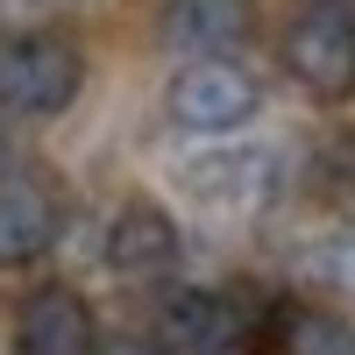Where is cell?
I'll use <instances>...</instances> for the list:
<instances>
[{
	"mask_svg": "<svg viewBox=\"0 0 355 355\" xmlns=\"http://www.w3.org/2000/svg\"><path fill=\"white\" fill-rule=\"evenodd\" d=\"M85 85V57L64 36H15L0 43V107L8 114H64Z\"/></svg>",
	"mask_w": 355,
	"mask_h": 355,
	"instance_id": "obj_1",
	"label": "cell"
},
{
	"mask_svg": "<svg viewBox=\"0 0 355 355\" xmlns=\"http://www.w3.org/2000/svg\"><path fill=\"white\" fill-rule=\"evenodd\" d=\"M256 107H263V85L242 64H220V57L178 71L164 93V114L178 135H234L242 121H256Z\"/></svg>",
	"mask_w": 355,
	"mask_h": 355,
	"instance_id": "obj_2",
	"label": "cell"
},
{
	"mask_svg": "<svg viewBox=\"0 0 355 355\" xmlns=\"http://www.w3.org/2000/svg\"><path fill=\"white\" fill-rule=\"evenodd\" d=\"M284 64H291V78H299L306 93L341 100L355 85V15L341 0H313V8L291 21V36H284Z\"/></svg>",
	"mask_w": 355,
	"mask_h": 355,
	"instance_id": "obj_3",
	"label": "cell"
},
{
	"mask_svg": "<svg viewBox=\"0 0 355 355\" xmlns=\"http://www.w3.org/2000/svg\"><path fill=\"white\" fill-rule=\"evenodd\" d=\"M270 171H277L270 150H256V142H227V150L192 157L178 178H185V192L206 206V214H249V206L270 199Z\"/></svg>",
	"mask_w": 355,
	"mask_h": 355,
	"instance_id": "obj_4",
	"label": "cell"
},
{
	"mask_svg": "<svg viewBox=\"0 0 355 355\" xmlns=\"http://www.w3.org/2000/svg\"><path fill=\"white\" fill-rule=\"evenodd\" d=\"M15 355H100V320L93 306L64 284L28 291L15 313Z\"/></svg>",
	"mask_w": 355,
	"mask_h": 355,
	"instance_id": "obj_5",
	"label": "cell"
},
{
	"mask_svg": "<svg viewBox=\"0 0 355 355\" xmlns=\"http://www.w3.org/2000/svg\"><path fill=\"white\" fill-rule=\"evenodd\" d=\"M234 334H242V306L227 291H206V284H178L171 299L157 306V341L178 355H227Z\"/></svg>",
	"mask_w": 355,
	"mask_h": 355,
	"instance_id": "obj_6",
	"label": "cell"
},
{
	"mask_svg": "<svg viewBox=\"0 0 355 355\" xmlns=\"http://www.w3.org/2000/svg\"><path fill=\"white\" fill-rule=\"evenodd\" d=\"M107 263L121 277H164L178 263V220L164 206H121V214L107 220Z\"/></svg>",
	"mask_w": 355,
	"mask_h": 355,
	"instance_id": "obj_7",
	"label": "cell"
},
{
	"mask_svg": "<svg viewBox=\"0 0 355 355\" xmlns=\"http://www.w3.org/2000/svg\"><path fill=\"white\" fill-rule=\"evenodd\" d=\"M164 43L192 57H234L249 43V0H164Z\"/></svg>",
	"mask_w": 355,
	"mask_h": 355,
	"instance_id": "obj_8",
	"label": "cell"
},
{
	"mask_svg": "<svg viewBox=\"0 0 355 355\" xmlns=\"http://www.w3.org/2000/svg\"><path fill=\"white\" fill-rule=\"evenodd\" d=\"M57 242V199L36 178H0V270H21Z\"/></svg>",
	"mask_w": 355,
	"mask_h": 355,
	"instance_id": "obj_9",
	"label": "cell"
},
{
	"mask_svg": "<svg viewBox=\"0 0 355 355\" xmlns=\"http://www.w3.org/2000/svg\"><path fill=\"white\" fill-rule=\"evenodd\" d=\"M277 348L284 355H355V327L327 306H284L277 313Z\"/></svg>",
	"mask_w": 355,
	"mask_h": 355,
	"instance_id": "obj_10",
	"label": "cell"
},
{
	"mask_svg": "<svg viewBox=\"0 0 355 355\" xmlns=\"http://www.w3.org/2000/svg\"><path fill=\"white\" fill-rule=\"evenodd\" d=\"M299 263H306V277L334 284V291H355V227H327V234H313Z\"/></svg>",
	"mask_w": 355,
	"mask_h": 355,
	"instance_id": "obj_11",
	"label": "cell"
},
{
	"mask_svg": "<svg viewBox=\"0 0 355 355\" xmlns=\"http://www.w3.org/2000/svg\"><path fill=\"white\" fill-rule=\"evenodd\" d=\"M100 355H171V348H164V341H114V348H107V341H100Z\"/></svg>",
	"mask_w": 355,
	"mask_h": 355,
	"instance_id": "obj_12",
	"label": "cell"
},
{
	"mask_svg": "<svg viewBox=\"0 0 355 355\" xmlns=\"http://www.w3.org/2000/svg\"><path fill=\"white\" fill-rule=\"evenodd\" d=\"M0 8H64V0H0Z\"/></svg>",
	"mask_w": 355,
	"mask_h": 355,
	"instance_id": "obj_13",
	"label": "cell"
}]
</instances>
